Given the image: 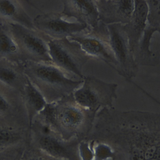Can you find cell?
<instances>
[{
  "label": "cell",
  "instance_id": "4",
  "mask_svg": "<svg viewBox=\"0 0 160 160\" xmlns=\"http://www.w3.org/2000/svg\"><path fill=\"white\" fill-rule=\"evenodd\" d=\"M61 120L65 125L71 127L78 125L82 121V117L81 112L73 108L65 109L60 116Z\"/></svg>",
  "mask_w": 160,
  "mask_h": 160
},
{
  "label": "cell",
  "instance_id": "19",
  "mask_svg": "<svg viewBox=\"0 0 160 160\" xmlns=\"http://www.w3.org/2000/svg\"><path fill=\"white\" fill-rule=\"evenodd\" d=\"M8 104L6 101L0 96V110H4L7 108Z\"/></svg>",
  "mask_w": 160,
  "mask_h": 160
},
{
  "label": "cell",
  "instance_id": "3",
  "mask_svg": "<svg viewBox=\"0 0 160 160\" xmlns=\"http://www.w3.org/2000/svg\"><path fill=\"white\" fill-rule=\"evenodd\" d=\"M45 26L51 32L58 34L68 33L77 30L78 28L77 25L58 20L48 22Z\"/></svg>",
  "mask_w": 160,
  "mask_h": 160
},
{
  "label": "cell",
  "instance_id": "17",
  "mask_svg": "<svg viewBox=\"0 0 160 160\" xmlns=\"http://www.w3.org/2000/svg\"><path fill=\"white\" fill-rule=\"evenodd\" d=\"M156 149V146H154L148 148L144 154V158L146 160L152 159L154 156Z\"/></svg>",
  "mask_w": 160,
  "mask_h": 160
},
{
  "label": "cell",
  "instance_id": "2",
  "mask_svg": "<svg viewBox=\"0 0 160 160\" xmlns=\"http://www.w3.org/2000/svg\"><path fill=\"white\" fill-rule=\"evenodd\" d=\"M38 76L42 80L52 83H61L68 82L58 70L49 67H42L37 70Z\"/></svg>",
  "mask_w": 160,
  "mask_h": 160
},
{
  "label": "cell",
  "instance_id": "5",
  "mask_svg": "<svg viewBox=\"0 0 160 160\" xmlns=\"http://www.w3.org/2000/svg\"><path fill=\"white\" fill-rule=\"evenodd\" d=\"M41 147L52 154L56 156L62 155L64 148L57 141L49 137L42 138L40 141Z\"/></svg>",
  "mask_w": 160,
  "mask_h": 160
},
{
  "label": "cell",
  "instance_id": "16",
  "mask_svg": "<svg viewBox=\"0 0 160 160\" xmlns=\"http://www.w3.org/2000/svg\"><path fill=\"white\" fill-rule=\"evenodd\" d=\"M132 160H143L144 153L143 151L139 148H133L132 152Z\"/></svg>",
  "mask_w": 160,
  "mask_h": 160
},
{
  "label": "cell",
  "instance_id": "6",
  "mask_svg": "<svg viewBox=\"0 0 160 160\" xmlns=\"http://www.w3.org/2000/svg\"><path fill=\"white\" fill-rule=\"evenodd\" d=\"M25 43L29 50L37 54L43 55L46 52V48L42 42L35 38L27 37L25 39Z\"/></svg>",
  "mask_w": 160,
  "mask_h": 160
},
{
  "label": "cell",
  "instance_id": "21",
  "mask_svg": "<svg viewBox=\"0 0 160 160\" xmlns=\"http://www.w3.org/2000/svg\"><path fill=\"white\" fill-rule=\"evenodd\" d=\"M30 160H43L39 158H33L31 159Z\"/></svg>",
  "mask_w": 160,
  "mask_h": 160
},
{
  "label": "cell",
  "instance_id": "14",
  "mask_svg": "<svg viewBox=\"0 0 160 160\" xmlns=\"http://www.w3.org/2000/svg\"><path fill=\"white\" fill-rule=\"evenodd\" d=\"M14 48L12 42L7 37L2 36L0 38V48L3 51H8Z\"/></svg>",
  "mask_w": 160,
  "mask_h": 160
},
{
  "label": "cell",
  "instance_id": "23",
  "mask_svg": "<svg viewBox=\"0 0 160 160\" xmlns=\"http://www.w3.org/2000/svg\"><path fill=\"white\" fill-rule=\"evenodd\" d=\"M13 159H12V160H13Z\"/></svg>",
  "mask_w": 160,
  "mask_h": 160
},
{
  "label": "cell",
  "instance_id": "22",
  "mask_svg": "<svg viewBox=\"0 0 160 160\" xmlns=\"http://www.w3.org/2000/svg\"><path fill=\"white\" fill-rule=\"evenodd\" d=\"M148 160H159L157 159H156L155 158H153V159L152 158V159H151Z\"/></svg>",
  "mask_w": 160,
  "mask_h": 160
},
{
  "label": "cell",
  "instance_id": "8",
  "mask_svg": "<svg viewBox=\"0 0 160 160\" xmlns=\"http://www.w3.org/2000/svg\"><path fill=\"white\" fill-rule=\"evenodd\" d=\"M90 93L88 90L81 89L77 92L75 94L76 100L80 104L87 106L91 102L92 98Z\"/></svg>",
  "mask_w": 160,
  "mask_h": 160
},
{
  "label": "cell",
  "instance_id": "20",
  "mask_svg": "<svg viewBox=\"0 0 160 160\" xmlns=\"http://www.w3.org/2000/svg\"><path fill=\"white\" fill-rule=\"evenodd\" d=\"M153 157L155 159L159 160L160 158V149L159 148L156 149Z\"/></svg>",
  "mask_w": 160,
  "mask_h": 160
},
{
  "label": "cell",
  "instance_id": "18",
  "mask_svg": "<svg viewBox=\"0 0 160 160\" xmlns=\"http://www.w3.org/2000/svg\"><path fill=\"white\" fill-rule=\"evenodd\" d=\"M122 8L126 12H130L131 9L132 4L131 1H122Z\"/></svg>",
  "mask_w": 160,
  "mask_h": 160
},
{
  "label": "cell",
  "instance_id": "7",
  "mask_svg": "<svg viewBox=\"0 0 160 160\" xmlns=\"http://www.w3.org/2000/svg\"><path fill=\"white\" fill-rule=\"evenodd\" d=\"M28 94L31 103L37 110L42 108L45 105V101L41 94L33 87L28 89Z\"/></svg>",
  "mask_w": 160,
  "mask_h": 160
},
{
  "label": "cell",
  "instance_id": "15",
  "mask_svg": "<svg viewBox=\"0 0 160 160\" xmlns=\"http://www.w3.org/2000/svg\"><path fill=\"white\" fill-rule=\"evenodd\" d=\"M15 78V75L9 70L2 69L0 70V79L7 82H12Z\"/></svg>",
  "mask_w": 160,
  "mask_h": 160
},
{
  "label": "cell",
  "instance_id": "10",
  "mask_svg": "<svg viewBox=\"0 0 160 160\" xmlns=\"http://www.w3.org/2000/svg\"><path fill=\"white\" fill-rule=\"evenodd\" d=\"M136 15L137 20L140 23H142L146 19L148 8L146 3L143 1H137Z\"/></svg>",
  "mask_w": 160,
  "mask_h": 160
},
{
  "label": "cell",
  "instance_id": "9",
  "mask_svg": "<svg viewBox=\"0 0 160 160\" xmlns=\"http://www.w3.org/2000/svg\"><path fill=\"white\" fill-rule=\"evenodd\" d=\"M80 41L84 49L91 53H96L101 49L100 44L96 41L85 39L80 40Z\"/></svg>",
  "mask_w": 160,
  "mask_h": 160
},
{
  "label": "cell",
  "instance_id": "1",
  "mask_svg": "<svg viewBox=\"0 0 160 160\" xmlns=\"http://www.w3.org/2000/svg\"><path fill=\"white\" fill-rule=\"evenodd\" d=\"M50 49L52 57L59 64L66 68L78 73L70 57L62 48L56 44H51L50 45Z\"/></svg>",
  "mask_w": 160,
  "mask_h": 160
},
{
  "label": "cell",
  "instance_id": "12",
  "mask_svg": "<svg viewBox=\"0 0 160 160\" xmlns=\"http://www.w3.org/2000/svg\"><path fill=\"white\" fill-rule=\"evenodd\" d=\"M73 4L78 11L84 14H87L92 11V7L87 1H74Z\"/></svg>",
  "mask_w": 160,
  "mask_h": 160
},
{
  "label": "cell",
  "instance_id": "13",
  "mask_svg": "<svg viewBox=\"0 0 160 160\" xmlns=\"http://www.w3.org/2000/svg\"><path fill=\"white\" fill-rule=\"evenodd\" d=\"M14 7L10 2L7 1H2L0 3V10L3 14L10 15L14 12Z\"/></svg>",
  "mask_w": 160,
  "mask_h": 160
},
{
  "label": "cell",
  "instance_id": "11",
  "mask_svg": "<svg viewBox=\"0 0 160 160\" xmlns=\"http://www.w3.org/2000/svg\"><path fill=\"white\" fill-rule=\"evenodd\" d=\"M113 45L118 55L122 59L125 57V52L123 42L120 37L115 34L112 37Z\"/></svg>",
  "mask_w": 160,
  "mask_h": 160
}]
</instances>
